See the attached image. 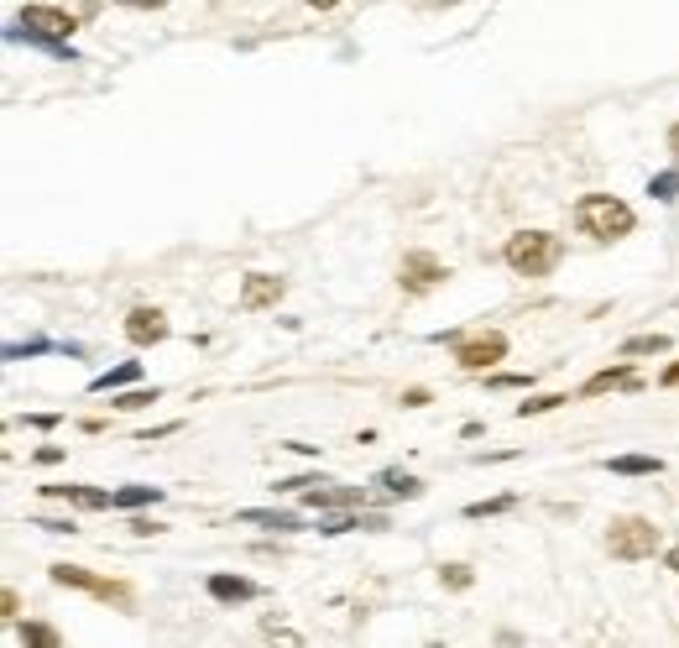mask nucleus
I'll use <instances>...</instances> for the list:
<instances>
[{"label": "nucleus", "mask_w": 679, "mask_h": 648, "mask_svg": "<svg viewBox=\"0 0 679 648\" xmlns=\"http://www.w3.org/2000/svg\"><path fill=\"white\" fill-rule=\"evenodd\" d=\"M147 403H157V387H131V392H121V398H110V408H121V413H136Z\"/></svg>", "instance_id": "20"}, {"label": "nucleus", "mask_w": 679, "mask_h": 648, "mask_svg": "<svg viewBox=\"0 0 679 648\" xmlns=\"http://www.w3.org/2000/svg\"><path fill=\"white\" fill-rule=\"evenodd\" d=\"M439 581L450 586V591H465V586H471V570H465V565H444V570H439Z\"/></svg>", "instance_id": "26"}, {"label": "nucleus", "mask_w": 679, "mask_h": 648, "mask_svg": "<svg viewBox=\"0 0 679 648\" xmlns=\"http://www.w3.org/2000/svg\"><path fill=\"white\" fill-rule=\"evenodd\" d=\"M377 486H387V492H397V497H424V481H413L408 471H382Z\"/></svg>", "instance_id": "17"}, {"label": "nucleus", "mask_w": 679, "mask_h": 648, "mask_svg": "<svg viewBox=\"0 0 679 648\" xmlns=\"http://www.w3.org/2000/svg\"><path fill=\"white\" fill-rule=\"evenodd\" d=\"M126 340L131 345H162L168 340V314L162 309H131L126 314Z\"/></svg>", "instance_id": "9"}, {"label": "nucleus", "mask_w": 679, "mask_h": 648, "mask_svg": "<svg viewBox=\"0 0 679 648\" xmlns=\"http://www.w3.org/2000/svg\"><path fill=\"white\" fill-rule=\"evenodd\" d=\"M53 586H74V591H89V596H105V601H131L126 586H115V581H100L95 570H84V565H53Z\"/></svg>", "instance_id": "6"}, {"label": "nucleus", "mask_w": 679, "mask_h": 648, "mask_svg": "<svg viewBox=\"0 0 679 648\" xmlns=\"http://www.w3.org/2000/svg\"><path fill=\"white\" fill-rule=\"evenodd\" d=\"M559 403H570L565 392H544V398H528V403H518V419H533V413H549V408H559Z\"/></svg>", "instance_id": "22"}, {"label": "nucleus", "mask_w": 679, "mask_h": 648, "mask_svg": "<svg viewBox=\"0 0 679 648\" xmlns=\"http://www.w3.org/2000/svg\"><path fill=\"white\" fill-rule=\"evenodd\" d=\"M0 612H6V617H16V612H21V601H16V591H6V596H0Z\"/></svg>", "instance_id": "31"}, {"label": "nucleus", "mask_w": 679, "mask_h": 648, "mask_svg": "<svg viewBox=\"0 0 679 648\" xmlns=\"http://www.w3.org/2000/svg\"><path fill=\"white\" fill-rule=\"evenodd\" d=\"M648 194L659 199V204L679 199V173H659V178H648Z\"/></svg>", "instance_id": "23"}, {"label": "nucleus", "mask_w": 679, "mask_h": 648, "mask_svg": "<svg viewBox=\"0 0 679 648\" xmlns=\"http://www.w3.org/2000/svg\"><path fill=\"white\" fill-rule=\"evenodd\" d=\"M131 528H136L142 539H147V534H162V523H152V518H131Z\"/></svg>", "instance_id": "28"}, {"label": "nucleus", "mask_w": 679, "mask_h": 648, "mask_svg": "<svg viewBox=\"0 0 679 648\" xmlns=\"http://www.w3.org/2000/svg\"><path fill=\"white\" fill-rule=\"evenodd\" d=\"M42 351H53L48 340H27V345H6V356L11 361H21V356H42Z\"/></svg>", "instance_id": "27"}, {"label": "nucleus", "mask_w": 679, "mask_h": 648, "mask_svg": "<svg viewBox=\"0 0 679 648\" xmlns=\"http://www.w3.org/2000/svg\"><path fill=\"white\" fill-rule=\"evenodd\" d=\"M147 502H162V486H121L115 492V507H147Z\"/></svg>", "instance_id": "19"}, {"label": "nucleus", "mask_w": 679, "mask_h": 648, "mask_svg": "<svg viewBox=\"0 0 679 648\" xmlns=\"http://www.w3.org/2000/svg\"><path fill=\"white\" fill-rule=\"evenodd\" d=\"M444 6H455V0H444Z\"/></svg>", "instance_id": "37"}, {"label": "nucleus", "mask_w": 679, "mask_h": 648, "mask_svg": "<svg viewBox=\"0 0 679 648\" xmlns=\"http://www.w3.org/2000/svg\"><path fill=\"white\" fill-rule=\"evenodd\" d=\"M659 382H664V387H679V361H674V366H664V377H659Z\"/></svg>", "instance_id": "33"}, {"label": "nucleus", "mask_w": 679, "mask_h": 648, "mask_svg": "<svg viewBox=\"0 0 679 648\" xmlns=\"http://www.w3.org/2000/svg\"><path fill=\"white\" fill-rule=\"evenodd\" d=\"M486 387H502V392H512V387H533V372H497V377H486Z\"/></svg>", "instance_id": "24"}, {"label": "nucleus", "mask_w": 679, "mask_h": 648, "mask_svg": "<svg viewBox=\"0 0 679 648\" xmlns=\"http://www.w3.org/2000/svg\"><path fill=\"white\" fill-rule=\"evenodd\" d=\"M121 6H131V11H162L168 0H121Z\"/></svg>", "instance_id": "29"}, {"label": "nucleus", "mask_w": 679, "mask_h": 648, "mask_svg": "<svg viewBox=\"0 0 679 648\" xmlns=\"http://www.w3.org/2000/svg\"><path fill=\"white\" fill-rule=\"evenodd\" d=\"M48 497H63V502H74V507H89V513H100V507H115V492H95V486H42Z\"/></svg>", "instance_id": "11"}, {"label": "nucleus", "mask_w": 679, "mask_h": 648, "mask_svg": "<svg viewBox=\"0 0 679 648\" xmlns=\"http://www.w3.org/2000/svg\"><path fill=\"white\" fill-rule=\"evenodd\" d=\"M669 351V335H632L622 345V356H664Z\"/></svg>", "instance_id": "18"}, {"label": "nucleus", "mask_w": 679, "mask_h": 648, "mask_svg": "<svg viewBox=\"0 0 679 648\" xmlns=\"http://www.w3.org/2000/svg\"><path fill=\"white\" fill-rule=\"evenodd\" d=\"M403 403H408V408H424V403H429V392H424V387H413V392H403Z\"/></svg>", "instance_id": "30"}, {"label": "nucleus", "mask_w": 679, "mask_h": 648, "mask_svg": "<svg viewBox=\"0 0 679 648\" xmlns=\"http://www.w3.org/2000/svg\"><path fill=\"white\" fill-rule=\"evenodd\" d=\"M37 460H42V466H53V460H63V450H58V445H42Z\"/></svg>", "instance_id": "32"}, {"label": "nucleus", "mask_w": 679, "mask_h": 648, "mask_svg": "<svg viewBox=\"0 0 679 648\" xmlns=\"http://www.w3.org/2000/svg\"><path fill=\"white\" fill-rule=\"evenodd\" d=\"M502 356H507V335L502 330H481V335L455 345V361L465 366V372H491Z\"/></svg>", "instance_id": "4"}, {"label": "nucleus", "mask_w": 679, "mask_h": 648, "mask_svg": "<svg viewBox=\"0 0 679 648\" xmlns=\"http://www.w3.org/2000/svg\"><path fill=\"white\" fill-rule=\"evenodd\" d=\"M241 523H262V528H272V534H298V518L293 513H267V507H246Z\"/></svg>", "instance_id": "15"}, {"label": "nucleus", "mask_w": 679, "mask_h": 648, "mask_svg": "<svg viewBox=\"0 0 679 648\" xmlns=\"http://www.w3.org/2000/svg\"><path fill=\"white\" fill-rule=\"evenodd\" d=\"M606 549H612L617 560H653V554H659V528H653V518H612Z\"/></svg>", "instance_id": "3"}, {"label": "nucleus", "mask_w": 679, "mask_h": 648, "mask_svg": "<svg viewBox=\"0 0 679 648\" xmlns=\"http://www.w3.org/2000/svg\"><path fill=\"white\" fill-rule=\"evenodd\" d=\"M204 591L215 596V601H225V607H236V601H251V596H256V586L246 581V575H209Z\"/></svg>", "instance_id": "12"}, {"label": "nucleus", "mask_w": 679, "mask_h": 648, "mask_svg": "<svg viewBox=\"0 0 679 648\" xmlns=\"http://www.w3.org/2000/svg\"><path fill=\"white\" fill-rule=\"evenodd\" d=\"M512 497H491V502H471L465 507V518H491V513H507Z\"/></svg>", "instance_id": "25"}, {"label": "nucleus", "mask_w": 679, "mask_h": 648, "mask_svg": "<svg viewBox=\"0 0 679 648\" xmlns=\"http://www.w3.org/2000/svg\"><path fill=\"white\" fill-rule=\"evenodd\" d=\"M664 565H669V570H674V575H679V544H674V549H669V554H664Z\"/></svg>", "instance_id": "34"}, {"label": "nucleus", "mask_w": 679, "mask_h": 648, "mask_svg": "<svg viewBox=\"0 0 679 648\" xmlns=\"http://www.w3.org/2000/svg\"><path fill=\"white\" fill-rule=\"evenodd\" d=\"M283 293H288L283 277H272V272H251L246 283H241V309H246V314H256V309H272Z\"/></svg>", "instance_id": "7"}, {"label": "nucleus", "mask_w": 679, "mask_h": 648, "mask_svg": "<svg viewBox=\"0 0 679 648\" xmlns=\"http://www.w3.org/2000/svg\"><path fill=\"white\" fill-rule=\"evenodd\" d=\"M575 225H580V236H591V241H622V236H632L638 215H632V204H622L617 194H585V199H575Z\"/></svg>", "instance_id": "1"}, {"label": "nucleus", "mask_w": 679, "mask_h": 648, "mask_svg": "<svg viewBox=\"0 0 679 648\" xmlns=\"http://www.w3.org/2000/svg\"><path fill=\"white\" fill-rule=\"evenodd\" d=\"M21 27H32V32H42V37H58V42H68V37H74L79 21L68 16V11H58V6H27V11H21Z\"/></svg>", "instance_id": "8"}, {"label": "nucleus", "mask_w": 679, "mask_h": 648, "mask_svg": "<svg viewBox=\"0 0 679 648\" xmlns=\"http://www.w3.org/2000/svg\"><path fill=\"white\" fill-rule=\"evenodd\" d=\"M444 277H450V267H444L439 257H429V251H408L403 267H397V283H403L408 293H429V288L444 283Z\"/></svg>", "instance_id": "5"}, {"label": "nucleus", "mask_w": 679, "mask_h": 648, "mask_svg": "<svg viewBox=\"0 0 679 648\" xmlns=\"http://www.w3.org/2000/svg\"><path fill=\"white\" fill-rule=\"evenodd\" d=\"M136 377H142V361H121V366H115V372L95 377V392H115V387H131Z\"/></svg>", "instance_id": "16"}, {"label": "nucleus", "mask_w": 679, "mask_h": 648, "mask_svg": "<svg viewBox=\"0 0 679 648\" xmlns=\"http://www.w3.org/2000/svg\"><path fill=\"white\" fill-rule=\"evenodd\" d=\"M21 643H32V648H58L63 638L48 628V622H27V628H21Z\"/></svg>", "instance_id": "21"}, {"label": "nucleus", "mask_w": 679, "mask_h": 648, "mask_svg": "<svg viewBox=\"0 0 679 648\" xmlns=\"http://www.w3.org/2000/svg\"><path fill=\"white\" fill-rule=\"evenodd\" d=\"M559 257H565V241L549 236V230H518L502 246V262L518 277H549L559 267Z\"/></svg>", "instance_id": "2"}, {"label": "nucleus", "mask_w": 679, "mask_h": 648, "mask_svg": "<svg viewBox=\"0 0 679 648\" xmlns=\"http://www.w3.org/2000/svg\"><path fill=\"white\" fill-rule=\"evenodd\" d=\"M606 466H612V476H659L664 460L659 455H617V460H606Z\"/></svg>", "instance_id": "14"}, {"label": "nucleus", "mask_w": 679, "mask_h": 648, "mask_svg": "<svg viewBox=\"0 0 679 648\" xmlns=\"http://www.w3.org/2000/svg\"><path fill=\"white\" fill-rule=\"evenodd\" d=\"M669 152L679 157V126H669Z\"/></svg>", "instance_id": "36"}, {"label": "nucleus", "mask_w": 679, "mask_h": 648, "mask_svg": "<svg viewBox=\"0 0 679 648\" xmlns=\"http://www.w3.org/2000/svg\"><path fill=\"white\" fill-rule=\"evenodd\" d=\"M303 502L309 507H366V486H330V481H314L309 492H303Z\"/></svg>", "instance_id": "10"}, {"label": "nucleus", "mask_w": 679, "mask_h": 648, "mask_svg": "<svg viewBox=\"0 0 679 648\" xmlns=\"http://www.w3.org/2000/svg\"><path fill=\"white\" fill-rule=\"evenodd\" d=\"M309 6H314V11H335V6H340V0H309Z\"/></svg>", "instance_id": "35"}, {"label": "nucleus", "mask_w": 679, "mask_h": 648, "mask_svg": "<svg viewBox=\"0 0 679 648\" xmlns=\"http://www.w3.org/2000/svg\"><path fill=\"white\" fill-rule=\"evenodd\" d=\"M612 387H638V372H632L627 361H622V366H606V372H596L580 392H585V398H596V392H612Z\"/></svg>", "instance_id": "13"}]
</instances>
